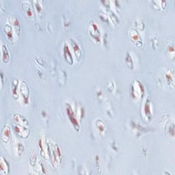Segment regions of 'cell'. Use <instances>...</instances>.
I'll return each mask as SVG.
<instances>
[{"label": "cell", "mask_w": 175, "mask_h": 175, "mask_svg": "<svg viewBox=\"0 0 175 175\" xmlns=\"http://www.w3.org/2000/svg\"><path fill=\"white\" fill-rule=\"evenodd\" d=\"M131 38H132V41L134 42V43H137V44H140L141 45V38H140V36L139 35L138 32L136 30L133 29L132 30H131Z\"/></svg>", "instance_id": "30bf717a"}, {"label": "cell", "mask_w": 175, "mask_h": 175, "mask_svg": "<svg viewBox=\"0 0 175 175\" xmlns=\"http://www.w3.org/2000/svg\"><path fill=\"white\" fill-rule=\"evenodd\" d=\"M21 95L23 96V97L24 98V99H28V97H29V88H28V86L27 85V83L23 82L21 83Z\"/></svg>", "instance_id": "ba28073f"}, {"label": "cell", "mask_w": 175, "mask_h": 175, "mask_svg": "<svg viewBox=\"0 0 175 175\" xmlns=\"http://www.w3.org/2000/svg\"><path fill=\"white\" fill-rule=\"evenodd\" d=\"M4 31H5V33H6V36L8 37V38L9 39V40L12 41V39L14 38L13 32L14 31L13 28H12V27L11 26V25L6 24L4 27Z\"/></svg>", "instance_id": "52a82bcc"}, {"label": "cell", "mask_w": 175, "mask_h": 175, "mask_svg": "<svg viewBox=\"0 0 175 175\" xmlns=\"http://www.w3.org/2000/svg\"><path fill=\"white\" fill-rule=\"evenodd\" d=\"M64 53H65V58L66 59V61H67L70 65H72L73 63L72 54H71L70 49L68 47L67 43H65V46H64Z\"/></svg>", "instance_id": "5b68a950"}, {"label": "cell", "mask_w": 175, "mask_h": 175, "mask_svg": "<svg viewBox=\"0 0 175 175\" xmlns=\"http://www.w3.org/2000/svg\"><path fill=\"white\" fill-rule=\"evenodd\" d=\"M34 5H35V8L37 12H38V13H41L42 11H43V6L41 4L42 2L40 1H35L34 2Z\"/></svg>", "instance_id": "7c38bea8"}, {"label": "cell", "mask_w": 175, "mask_h": 175, "mask_svg": "<svg viewBox=\"0 0 175 175\" xmlns=\"http://www.w3.org/2000/svg\"><path fill=\"white\" fill-rule=\"evenodd\" d=\"M18 80H14L13 82V83H12V94H13V96L15 95H17V89H18Z\"/></svg>", "instance_id": "5bb4252c"}, {"label": "cell", "mask_w": 175, "mask_h": 175, "mask_svg": "<svg viewBox=\"0 0 175 175\" xmlns=\"http://www.w3.org/2000/svg\"><path fill=\"white\" fill-rule=\"evenodd\" d=\"M2 60L5 63H8L10 61V53L8 49L5 45H2Z\"/></svg>", "instance_id": "8992f818"}, {"label": "cell", "mask_w": 175, "mask_h": 175, "mask_svg": "<svg viewBox=\"0 0 175 175\" xmlns=\"http://www.w3.org/2000/svg\"><path fill=\"white\" fill-rule=\"evenodd\" d=\"M23 8L25 13L27 14V16H28L29 18H32L34 17V12L32 6L29 4V2H23Z\"/></svg>", "instance_id": "277c9868"}, {"label": "cell", "mask_w": 175, "mask_h": 175, "mask_svg": "<svg viewBox=\"0 0 175 175\" xmlns=\"http://www.w3.org/2000/svg\"><path fill=\"white\" fill-rule=\"evenodd\" d=\"M133 85H134L132 88L133 95H135V97L138 98L142 95V93L144 92V88L142 87V85L138 81H135Z\"/></svg>", "instance_id": "7a4b0ae2"}, {"label": "cell", "mask_w": 175, "mask_h": 175, "mask_svg": "<svg viewBox=\"0 0 175 175\" xmlns=\"http://www.w3.org/2000/svg\"><path fill=\"white\" fill-rule=\"evenodd\" d=\"M144 112L146 116H151V105L150 103H148V102L146 103V105L144 106Z\"/></svg>", "instance_id": "4fadbf2b"}, {"label": "cell", "mask_w": 175, "mask_h": 175, "mask_svg": "<svg viewBox=\"0 0 175 175\" xmlns=\"http://www.w3.org/2000/svg\"><path fill=\"white\" fill-rule=\"evenodd\" d=\"M10 135H11V129L8 126H6L3 131H2V139L4 142H8L10 139Z\"/></svg>", "instance_id": "9c48e42d"}, {"label": "cell", "mask_w": 175, "mask_h": 175, "mask_svg": "<svg viewBox=\"0 0 175 175\" xmlns=\"http://www.w3.org/2000/svg\"><path fill=\"white\" fill-rule=\"evenodd\" d=\"M71 47L73 49L74 53H75V55L76 56V58L78 60H80L81 56H82V50L80 47V46L78 45V44L76 43V42L74 40H71Z\"/></svg>", "instance_id": "3957f363"}, {"label": "cell", "mask_w": 175, "mask_h": 175, "mask_svg": "<svg viewBox=\"0 0 175 175\" xmlns=\"http://www.w3.org/2000/svg\"><path fill=\"white\" fill-rule=\"evenodd\" d=\"M1 158V165H0V166H1V172L3 173V172H4V173L6 174V171H9V166L7 164L6 160L3 158V157H2Z\"/></svg>", "instance_id": "8fae6325"}, {"label": "cell", "mask_w": 175, "mask_h": 175, "mask_svg": "<svg viewBox=\"0 0 175 175\" xmlns=\"http://www.w3.org/2000/svg\"><path fill=\"white\" fill-rule=\"evenodd\" d=\"M9 21L11 23V26L13 28L14 32L16 33L17 35L19 36L21 32V23L18 18L14 16H11L9 17Z\"/></svg>", "instance_id": "6da1fadb"}]
</instances>
